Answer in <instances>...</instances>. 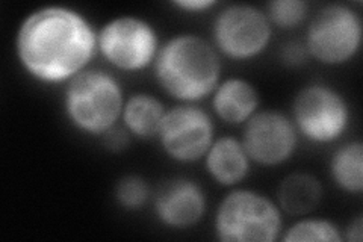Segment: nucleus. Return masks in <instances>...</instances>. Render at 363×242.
<instances>
[{
    "mask_svg": "<svg viewBox=\"0 0 363 242\" xmlns=\"http://www.w3.org/2000/svg\"><path fill=\"white\" fill-rule=\"evenodd\" d=\"M14 52L21 70L35 82L65 85L99 56L97 28L72 6L44 5L21 20Z\"/></svg>",
    "mask_w": 363,
    "mask_h": 242,
    "instance_id": "obj_1",
    "label": "nucleus"
},
{
    "mask_svg": "<svg viewBox=\"0 0 363 242\" xmlns=\"http://www.w3.org/2000/svg\"><path fill=\"white\" fill-rule=\"evenodd\" d=\"M153 73L157 85L177 103L197 105L221 82V56L197 33L184 32L162 41Z\"/></svg>",
    "mask_w": 363,
    "mask_h": 242,
    "instance_id": "obj_2",
    "label": "nucleus"
},
{
    "mask_svg": "<svg viewBox=\"0 0 363 242\" xmlns=\"http://www.w3.org/2000/svg\"><path fill=\"white\" fill-rule=\"evenodd\" d=\"M124 101L126 96L116 76L106 70L86 68L65 84L62 109L74 131L101 138L121 121Z\"/></svg>",
    "mask_w": 363,
    "mask_h": 242,
    "instance_id": "obj_3",
    "label": "nucleus"
},
{
    "mask_svg": "<svg viewBox=\"0 0 363 242\" xmlns=\"http://www.w3.org/2000/svg\"><path fill=\"white\" fill-rule=\"evenodd\" d=\"M283 212L265 194L232 188L213 216V232L223 242H274L283 233Z\"/></svg>",
    "mask_w": 363,
    "mask_h": 242,
    "instance_id": "obj_4",
    "label": "nucleus"
},
{
    "mask_svg": "<svg viewBox=\"0 0 363 242\" xmlns=\"http://www.w3.org/2000/svg\"><path fill=\"white\" fill-rule=\"evenodd\" d=\"M363 40L360 13L348 4H328L308 20L304 45L311 60L340 67L359 55Z\"/></svg>",
    "mask_w": 363,
    "mask_h": 242,
    "instance_id": "obj_5",
    "label": "nucleus"
},
{
    "mask_svg": "<svg viewBox=\"0 0 363 242\" xmlns=\"http://www.w3.org/2000/svg\"><path fill=\"white\" fill-rule=\"evenodd\" d=\"M162 41L155 25L140 16H117L97 29L99 56L117 72L140 73L152 68Z\"/></svg>",
    "mask_w": 363,
    "mask_h": 242,
    "instance_id": "obj_6",
    "label": "nucleus"
},
{
    "mask_svg": "<svg viewBox=\"0 0 363 242\" xmlns=\"http://www.w3.org/2000/svg\"><path fill=\"white\" fill-rule=\"evenodd\" d=\"M291 120L306 141L328 145L339 143L348 132L351 108L337 88L327 84H311L295 94Z\"/></svg>",
    "mask_w": 363,
    "mask_h": 242,
    "instance_id": "obj_7",
    "label": "nucleus"
},
{
    "mask_svg": "<svg viewBox=\"0 0 363 242\" xmlns=\"http://www.w3.org/2000/svg\"><path fill=\"white\" fill-rule=\"evenodd\" d=\"M274 28L265 11L248 4L227 5L212 23V44L220 56L245 62L269 48Z\"/></svg>",
    "mask_w": 363,
    "mask_h": 242,
    "instance_id": "obj_8",
    "label": "nucleus"
},
{
    "mask_svg": "<svg viewBox=\"0 0 363 242\" xmlns=\"http://www.w3.org/2000/svg\"><path fill=\"white\" fill-rule=\"evenodd\" d=\"M215 138V123L209 112L199 105L177 103L167 109L156 140L168 159L188 165L203 160Z\"/></svg>",
    "mask_w": 363,
    "mask_h": 242,
    "instance_id": "obj_9",
    "label": "nucleus"
},
{
    "mask_svg": "<svg viewBox=\"0 0 363 242\" xmlns=\"http://www.w3.org/2000/svg\"><path fill=\"white\" fill-rule=\"evenodd\" d=\"M241 141L259 167H279L292 159L298 148L300 135L289 115L274 109L257 111L244 126Z\"/></svg>",
    "mask_w": 363,
    "mask_h": 242,
    "instance_id": "obj_10",
    "label": "nucleus"
},
{
    "mask_svg": "<svg viewBox=\"0 0 363 242\" xmlns=\"http://www.w3.org/2000/svg\"><path fill=\"white\" fill-rule=\"evenodd\" d=\"M208 199L194 179L177 176L159 185L153 197V212L159 224L172 230L196 227L206 214Z\"/></svg>",
    "mask_w": 363,
    "mask_h": 242,
    "instance_id": "obj_11",
    "label": "nucleus"
},
{
    "mask_svg": "<svg viewBox=\"0 0 363 242\" xmlns=\"http://www.w3.org/2000/svg\"><path fill=\"white\" fill-rule=\"evenodd\" d=\"M203 163L208 176L224 188L240 187L253 165L242 141L229 135L215 138Z\"/></svg>",
    "mask_w": 363,
    "mask_h": 242,
    "instance_id": "obj_12",
    "label": "nucleus"
},
{
    "mask_svg": "<svg viewBox=\"0 0 363 242\" xmlns=\"http://www.w3.org/2000/svg\"><path fill=\"white\" fill-rule=\"evenodd\" d=\"M217 119L229 126H244L259 111L260 96L248 79L233 76L221 79L211 96Z\"/></svg>",
    "mask_w": 363,
    "mask_h": 242,
    "instance_id": "obj_13",
    "label": "nucleus"
},
{
    "mask_svg": "<svg viewBox=\"0 0 363 242\" xmlns=\"http://www.w3.org/2000/svg\"><path fill=\"white\" fill-rule=\"evenodd\" d=\"M321 200V182L309 172H291L277 187L276 203L283 214L294 218L311 215Z\"/></svg>",
    "mask_w": 363,
    "mask_h": 242,
    "instance_id": "obj_14",
    "label": "nucleus"
},
{
    "mask_svg": "<svg viewBox=\"0 0 363 242\" xmlns=\"http://www.w3.org/2000/svg\"><path fill=\"white\" fill-rule=\"evenodd\" d=\"M167 108L161 99L140 91L124 101L121 114L123 128L136 140H155L161 129Z\"/></svg>",
    "mask_w": 363,
    "mask_h": 242,
    "instance_id": "obj_15",
    "label": "nucleus"
},
{
    "mask_svg": "<svg viewBox=\"0 0 363 242\" xmlns=\"http://www.w3.org/2000/svg\"><path fill=\"white\" fill-rule=\"evenodd\" d=\"M328 175L335 187L350 195L363 191V143L350 140L337 145L328 160Z\"/></svg>",
    "mask_w": 363,
    "mask_h": 242,
    "instance_id": "obj_16",
    "label": "nucleus"
},
{
    "mask_svg": "<svg viewBox=\"0 0 363 242\" xmlns=\"http://www.w3.org/2000/svg\"><path fill=\"white\" fill-rule=\"evenodd\" d=\"M280 239L285 242H340L344 241V236L342 230H340L333 221L306 215L300 216L298 220H295L288 229H283Z\"/></svg>",
    "mask_w": 363,
    "mask_h": 242,
    "instance_id": "obj_17",
    "label": "nucleus"
},
{
    "mask_svg": "<svg viewBox=\"0 0 363 242\" xmlns=\"http://www.w3.org/2000/svg\"><path fill=\"white\" fill-rule=\"evenodd\" d=\"M152 188L144 177L138 175H126L117 180L113 187V200L126 212H136L152 199Z\"/></svg>",
    "mask_w": 363,
    "mask_h": 242,
    "instance_id": "obj_18",
    "label": "nucleus"
},
{
    "mask_svg": "<svg viewBox=\"0 0 363 242\" xmlns=\"http://www.w3.org/2000/svg\"><path fill=\"white\" fill-rule=\"evenodd\" d=\"M265 14L272 28L294 31L309 20L311 5L306 0H272Z\"/></svg>",
    "mask_w": 363,
    "mask_h": 242,
    "instance_id": "obj_19",
    "label": "nucleus"
},
{
    "mask_svg": "<svg viewBox=\"0 0 363 242\" xmlns=\"http://www.w3.org/2000/svg\"><path fill=\"white\" fill-rule=\"evenodd\" d=\"M280 60L288 67H300L311 60L303 41H289L280 50Z\"/></svg>",
    "mask_w": 363,
    "mask_h": 242,
    "instance_id": "obj_20",
    "label": "nucleus"
},
{
    "mask_svg": "<svg viewBox=\"0 0 363 242\" xmlns=\"http://www.w3.org/2000/svg\"><path fill=\"white\" fill-rule=\"evenodd\" d=\"M104 145L111 150V152H121V150L126 148L130 143V135L129 132L123 128V126H116L111 131H108L104 136L100 138Z\"/></svg>",
    "mask_w": 363,
    "mask_h": 242,
    "instance_id": "obj_21",
    "label": "nucleus"
},
{
    "mask_svg": "<svg viewBox=\"0 0 363 242\" xmlns=\"http://www.w3.org/2000/svg\"><path fill=\"white\" fill-rule=\"evenodd\" d=\"M173 5L180 11H185V13L200 14L204 11L208 13V11L217 6L218 2H215V0H176Z\"/></svg>",
    "mask_w": 363,
    "mask_h": 242,
    "instance_id": "obj_22",
    "label": "nucleus"
},
{
    "mask_svg": "<svg viewBox=\"0 0 363 242\" xmlns=\"http://www.w3.org/2000/svg\"><path fill=\"white\" fill-rule=\"evenodd\" d=\"M344 241L350 242H362L363 239V215H356L353 220L348 223L345 230H342Z\"/></svg>",
    "mask_w": 363,
    "mask_h": 242,
    "instance_id": "obj_23",
    "label": "nucleus"
}]
</instances>
